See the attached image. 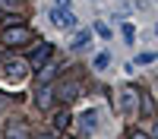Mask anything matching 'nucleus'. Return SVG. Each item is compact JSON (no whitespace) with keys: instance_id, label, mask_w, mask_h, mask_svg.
<instances>
[{"instance_id":"obj_1","label":"nucleus","mask_w":158,"mask_h":139,"mask_svg":"<svg viewBox=\"0 0 158 139\" xmlns=\"http://www.w3.org/2000/svg\"><path fill=\"white\" fill-rule=\"evenodd\" d=\"M6 47H19V44H29L32 41V32L25 29V25H6V32H3V38H0Z\"/></svg>"},{"instance_id":"obj_2","label":"nucleus","mask_w":158,"mask_h":139,"mask_svg":"<svg viewBox=\"0 0 158 139\" xmlns=\"http://www.w3.org/2000/svg\"><path fill=\"white\" fill-rule=\"evenodd\" d=\"M51 54H54V44H48V41H41V44H38L35 51H32V57H29V67L38 73V70H41L44 67V63L51 60Z\"/></svg>"},{"instance_id":"obj_3","label":"nucleus","mask_w":158,"mask_h":139,"mask_svg":"<svg viewBox=\"0 0 158 139\" xmlns=\"http://www.w3.org/2000/svg\"><path fill=\"white\" fill-rule=\"evenodd\" d=\"M76 95H79V79H63L60 85H57V98L60 101H76Z\"/></svg>"},{"instance_id":"obj_4","label":"nucleus","mask_w":158,"mask_h":139,"mask_svg":"<svg viewBox=\"0 0 158 139\" xmlns=\"http://www.w3.org/2000/svg\"><path fill=\"white\" fill-rule=\"evenodd\" d=\"M51 22H54L57 25V29H73V13L67 10V6H54V10H51Z\"/></svg>"},{"instance_id":"obj_5","label":"nucleus","mask_w":158,"mask_h":139,"mask_svg":"<svg viewBox=\"0 0 158 139\" xmlns=\"http://www.w3.org/2000/svg\"><path fill=\"white\" fill-rule=\"evenodd\" d=\"M136 104H139V92H136L133 85H127L123 92H120V111L133 114V111H136Z\"/></svg>"},{"instance_id":"obj_6","label":"nucleus","mask_w":158,"mask_h":139,"mask_svg":"<svg viewBox=\"0 0 158 139\" xmlns=\"http://www.w3.org/2000/svg\"><path fill=\"white\" fill-rule=\"evenodd\" d=\"M54 98H57V88H54V85H48V82H44V85H38V95H35L38 108H44V111H48L51 104H54Z\"/></svg>"},{"instance_id":"obj_7","label":"nucleus","mask_w":158,"mask_h":139,"mask_svg":"<svg viewBox=\"0 0 158 139\" xmlns=\"http://www.w3.org/2000/svg\"><path fill=\"white\" fill-rule=\"evenodd\" d=\"M25 70H29V60H10L3 67V76H6V79H22Z\"/></svg>"},{"instance_id":"obj_8","label":"nucleus","mask_w":158,"mask_h":139,"mask_svg":"<svg viewBox=\"0 0 158 139\" xmlns=\"http://www.w3.org/2000/svg\"><path fill=\"white\" fill-rule=\"evenodd\" d=\"M6 139H32V133H29V126L22 120H16V123L6 126Z\"/></svg>"},{"instance_id":"obj_9","label":"nucleus","mask_w":158,"mask_h":139,"mask_svg":"<svg viewBox=\"0 0 158 139\" xmlns=\"http://www.w3.org/2000/svg\"><path fill=\"white\" fill-rule=\"evenodd\" d=\"M51 126H54L57 133H63V130L70 126V111H57L54 117H51Z\"/></svg>"},{"instance_id":"obj_10","label":"nucleus","mask_w":158,"mask_h":139,"mask_svg":"<svg viewBox=\"0 0 158 139\" xmlns=\"http://www.w3.org/2000/svg\"><path fill=\"white\" fill-rule=\"evenodd\" d=\"M79 120H82V130H85V133H92V130H95V120H98V114H95V111H85Z\"/></svg>"},{"instance_id":"obj_11","label":"nucleus","mask_w":158,"mask_h":139,"mask_svg":"<svg viewBox=\"0 0 158 139\" xmlns=\"http://www.w3.org/2000/svg\"><path fill=\"white\" fill-rule=\"evenodd\" d=\"M51 76H54V63H44V67L38 70V85H44V82H51Z\"/></svg>"},{"instance_id":"obj_12","label":"nucleus","mask_w":158,"mask_h":139,"mask_svg":"<svg viewBox=\"0 0 158 139\" xmlns=\"http://www.w3.org/2000/svg\"><path fill=\"white\" fill-rule=\"evenodd\" d=\"M139 111L146 114V117H149V114L155 111V108H152V101H149V95H139Z\"/></svg>"},{"instance_id":"obj_13","label":"nucleus","mask_w":158,"mask_h":139,"mask_svg":"<svg viewBox=\"0 0 158 139\" xmlns=\"http://www.w3.org/2000/svg\"><path fill=\"white\" fill-rule=\"evenodd\" d=\"M82 44H89V32H79L73 38V47H82Z\"/></svg>"},{"instance_id":"obj_14","label":"nucleus","mask_w":158,"mask_h":139,"mask_svg":"<svg viewBox=\"0 0 158 139\" xmlns=\"http://www.w3.org/2000/svg\"><path fill=\"white\" fill-rule=\"evenodd\" d=\"M95 32H98L101 38H111V29H108V25H104V22H95Z\"/></svg>"},{"instance_id":"obj_15","label":"nucleus","mask_w":158,"mask_h":139,"mask_svg":"<svg viewBox=\"0 0 158 139\" xmlns=\"http://www.w3.org/2000/svg\"><path fill=\"white\" fill-rule=\"evenodd\" d=\"M108 60H111L108 54H98V57H95V67H98V70H101V67H108Z\"/></svg>"},{"instance_id":"obj_16","label":"nucleus","mask_w":158,"mask_h":139,"mask_svg":"<svg viewBox=\"0 0 158 139\" xmlns=\"http://www.w3.org/2000/svg\"><path fill=\"white\" fill-rule=\"evenodd\" d=\"M130 139H149L146 133H139V130H133V136H130Z\"/></svg>"},{"instance_id":"obj_17","label":"nucleus","mask_w":158,"mask_h":139,"mask_svg":"<svg viewBox=\"0 0 158 139\" xmlns=\"http://www.w3.org/2000/svg\"><path fill=\"white\" fill-rule=\"evenodd\" d=\"M67 3H70V0H57V6H67Z\"/></svg>"},{"instance_id":"obj_18","label":"nucleus","mask_w":158,"mask_h":139,"mask_svg":"<svg viewBox=\"0 0 158 139\" xmlns=\"http://www.w3.org/2000/svg\"><path fill=\"white\" fill-rule=\"evenodd\" d=\"M38 139H51V136H38Z\"/></svg>"},{"instance_id":"obj_19","label":"nucleus","mask_w":158,"mask_h":139,"mask_svg":"<svg viewBox=\"0 0 158 139\" xmlns=\"http://www.w3.org/2000/svg\"><path fill=\"white\" fill-rule=\"evenodd\" d=\"M0 22H3V13H0Z\"/></svg>"},{"instance_id":"obj_20","label":"nucleus","mask_w":158,"mask_h":139,"mask_svg":"<svg viewBox=\"0 0 158 139\" xmlns=\"http://www.w3.org/2000/svg\"><path fill=\"white\" fill-rule=\"evenodd\" d=\"M63 139H73V136H63Z\"/></svg>"}]
</instances>
